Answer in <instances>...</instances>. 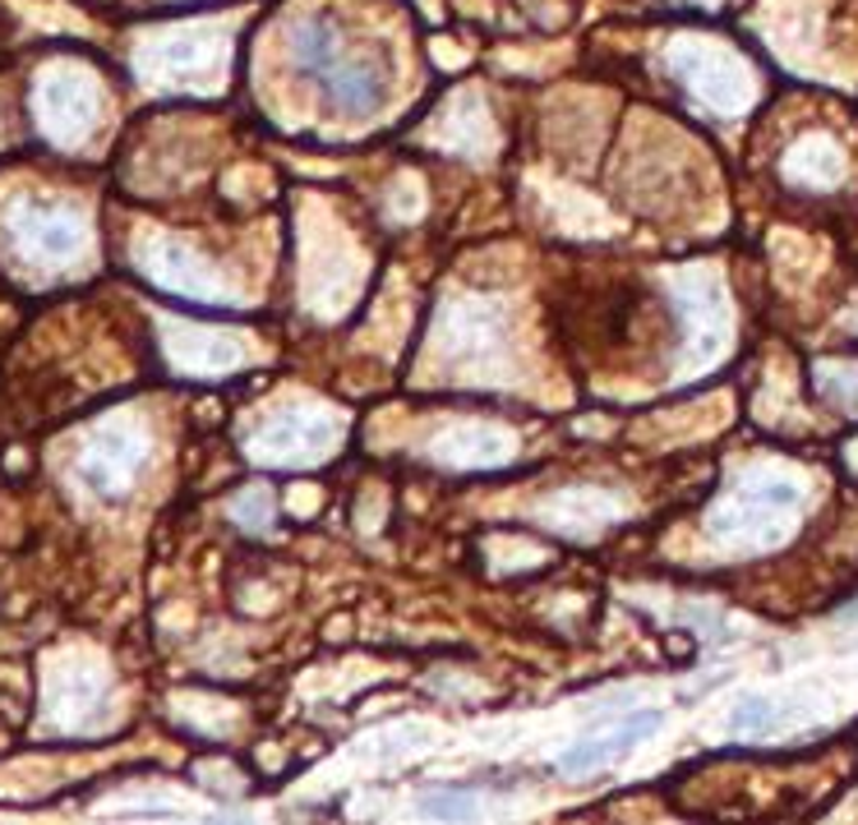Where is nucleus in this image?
Segmentation results:
<instances>
[{
	"mask_svg": "<svg viewBox=\"0 0 858 825\" xmlns=\"http://www.w3.org/2000/svg\"><path fill=\"white\" fill-rule=\"evenodd\" d=\"M660 720L655 715H632L628 724H619V729H614L609 733V738H591V743H582L577 752H572L568 756V770L572 775H586V770H596V766H605V761H614V756H628L637 743H642V738H651V729H655Z\"/></svg>",
	"mask_w": 858,
	"mask_h": 825,
	"instance_id": "1",
	"label": "nucleus"
}]
</instances>
